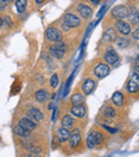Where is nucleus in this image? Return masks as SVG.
<instances>
[{"mask_svg": "<svg viewBox=\"0 0 139 157\" xmlns=\"http://www.w3.org/2000/svg\"><path fill=\"white\" fill-rule=\"evenodd\" d=\"M117 37H118V33L114 30V28H108L103 34L102 42L103 43H114Z\"/></svg>", "mask_w": 139, "mask_h": 157, "instance_id": "11", "label": "nucleus"}, {"mask_svg": "<svg viewBox=\"0 0 139 157\" xmlns=\"http://www.w3.org/2000/svg\"><path fill=\"white\" fill-rule=\"evenodd\" d=\"M77 12L79 13V15H80L83 19H89L90 17L92 16L93 11H92V9L90 8L89 6H87V4L79 3L78 6H77Z\"/></svg>", "mask_w": 139, "mask_h": 157, "instance_id": "12", "label": "nucleus"}, {"mask_svg": "<svg viewBox=\"0 0 139 157\" xmlns=\"http://www.w3.org/2000/svg\"><path fill=\"white\" fill-rule=\"evenodd\" d=\"M49 85H50V87L54 88V89L58 87V85H59V77H58V75H57L56 73H54V74L50 76Z\"/></svg>", "mask_w": 139, "mask_h": 157, "instance_id": "27", "label": "nucleus"}, {"mask_svg": "<svg viewBox=\"0 0 139 157\" xmlns=\"http://www.w3.org/2000/svg\"><path fill=\"white\" fill-rule=\"evenodd\" d=\"M62 29L63 31L68 32L70 31L71 28H75L78 27L80 25L81 21L77 15L72 14V13H67V14L63 15V19H62Z\"/></svg>", "mask_w": 139, "mask_h": 157, "instance_id": "1", "label": "nucleus"}, {"mask_svg": "<svg viewBox=\"0 0 139 157\" xmlns=\"http://www.w3.org/2000/svg\"><path fill=\"white\" fill-rule=\"evenodd\" d=\"M129 21L134 26H138V21H139V17H138V10L137 8H131L129 9Z\"/></svg>", "mask_w": 139, "mask_h": 157, "instance_id": "20", "label": "nucleus"}, {"mask_svg": "<svg viewBox=\"0 0 139 157\" xmlns=\"http://www.w3.org/2000/svg\"><path fill=\"white\" fill-rule=\"evenodd\" d=\"M127 91L132 94H135V93H138V89H139V76H138V72L134 73L132 75L131 79L129 80L127 82Z\"/></svg>", "mask_w": 139, "mask_h": 157, "instance_id": "9", "label": "nucleus"}, {"mask_svg": "<svg viewBox=\"0 0 139 157\" xmlns=\"http://www.w3.org/2000/svg\"><path fill=\"white\" fill-rule=\"evenodd\" d=\"M133 39L135 40V41H138V40H139V30H138V28H136V29L133 31Z\"/></svg>", "mask_w": 139, "mask_h": 157, "instance_id": "30", "label": "nucleus"}, {"mask_svg": "<svg viewBox=\"0 0 139 157\" xmlns=\"http://www.w3.org/2000/svg\"><path fill=\"white\" fill-rule=\"evenodd\" d=\"M87 113V110H86L85 105H79V106H73L71 108V116L73 118H77V119H83L86 117Z\"/></svg>", "mask_w": 139, "mask_h": 157, "instance_id": "14", "label": "nucleus"}, {"mask_svg": "<svg viewBox=\"0 0 139 157\" xmlns=\"http://www.w3.org/2000/svg\"><path fill=\"white\" fill-rule=\"evenodd\" d=\"M91 3L94 4V6H96V4L100 3V1H98V0H96V1H95V0H93V1H91Z\"/></svg>", "mask_w": 139, "mask_h": 157, "instance_id": "33", "label": "nucleus"}, {"mask_svg": "<svg viewBox=\"0 0 139 157\" xmlns=\"http://www.w3.org/2000/svg\"><path fill=\"white\" fill-rule=\"evenodd\" d=\"M27 3H28L27 0H17V1L15 2V6H16V10L18 14L25 13L26 8H27Z\"/></svg>", "mask_w": 139, "mask_h": 157, "instance_id": "26", "label": "nucleus"}, {"mask_svg": "<svg viewBox=\"0 0 139 157\" xmlns=\"http://www.w3.org/2000/svg\"><path fill=\"white\" fill-rule=\"evenodd\" d=\"M110 13H111V17H114V19L123 21V19L127 18V16H129V8L126 6L120 4V6H114Z\"/></svg>", "mask_w": 139, "mask_h": 157, "instance_id": "5", "label": "nucleus"}, {"mask_svg": "<svg viewBox=\"0 0 139 157\" xmlns=\"http://www.w3.org/2000/svg\"><path fill=\"white\" fill-rule=\"evenodd\" d=\"M65 52H67V43L62 41L52 44L49 47L50 56L54 59H57V60H61L64 57Z\"/></svg>", "mask_w": 139, "mask_h": 157, "instance_id": "2", "label": "nucleus"}, {"mask_svg": "<svg viewBox=\"0 0 139 157\" xmlns=\"http://www.w3.org/2000/svg\"><path fill=\"white\" fill-rule=\"evenodd\" d=\"M14 25V23H13V21L11 19L10 16H8V15H6V16L2 18V26H3L4 28H11L12 26Z\"/></svg>", "mask_w": 139, "mask_h": 157, "instance_id": "28", "label": "nucleus"}, {"mask_svg": "<svg viewBox=\"0 0 139 157\" xmlns=\"http://www.w3.org/2000/svg\"><path fill=\"white\" fill-rule=\"evenodd\" d=\"M102 114L108 119H114L117 117V111L112 106H104L102 109Z\"/></svg>", "mask_w": 139, "mask_h": 157, "instance_id": "24", "label": "nucleus"}, {"mask_svg": "<svg viewBox=\"0 0 139 157\" xmlns=\"http://www.w3.org/2000/svg\"><path fill=\"white\" fill-rule=\"evenodd\" d=\"M114 30L117 31V33H120L121 35H124L127 36L129 34H131L132 32V27L127 21H117L114 23Z\"/></svg>", "mask_w": 139, "mask_h": 157, "instance_id": "7", "label": "nucleus"}, {"mask_svg": "<svg viewBox=\"0 0 139 157\" xmlns=\"http://www.w3.org/2000/svg\"><path fill=\"white\" fill-rule=\"evenodd\" d=\"M104 141V136L101 132L98 130H94V132H91L87 137V147L89 150H93L95 147L100 145L101 143Z\"/></svg>", "mask_w": 139, "mask_h": 157, "instance_id": "3", "label": "nucleus"}, {"mask_svg": "<svg viewBox=\"0 0 139 157\" xmlns=\"http://www.w3.org/2000/svg\"><path fill=\"white\" fill-rule=\"evenodd\" d=\"M35 3H37V4H42V3H44V1H43V0H37V1H35Z\"/></svg>", "mask_w": 139, "mask_h": 157, "instance_id": "34", "label": "nucleus"}, {"mask_svg": "<svg viewBox=\"0 0 139 157\" xmlns=\"http://www.w3.org/2000/svg\"><path fill=\"white\" fill-rule=\"evenodd\" d=\"M70 103L72 104V106L83 105V103H85V96L81 93H74L71 96Z\"/></svg>", "mask_w": 139, "mask_h": 157, "instance_id": "21", "label": "nucleus"}, {"mask_svg": "<svg viewBox=\"0 0 139 157\" xmlns=\"http://www.w3.org/2000/svg\"><path fill=\"white\" fill-rule=\"evenodd\" d=\"M70 136H71V132L69 129H67V128L60 127V128H58V130H57L56 138L58 139L59 142H61V143L67 142V141L69 140Z\"/></svg>", "mask_w": 139, "mask_h": 157, "instance_id": "16", "label": "nucleus"}, {"mask_svg": "<svg viewBox=\"0 0 139 157\" xmlns=\"http://www.w3.org/2000/svg\"><path fill=\"white\" fill-rule=\"evenodd\" d=\"M14 132H15V135H16V136L21 137V138H28V137H29L30 135H31V132L24 129V128H23V127H21L19 125L15 126Z\"/></svg>", "mask_w": 139, "mask_h": 157, "instance_id": "25", "label": "nucleus"}, {"mask_svg": "<svg viewBox=\"0 0 139 157\" xmlns=\"http://www.w3.org/2000/svg\"><path fill=\"white\" fill-rule=\"evenodd\" d=\"M104 60L106 61V64L109 65H114L119 61V55L116 52L114 47H108L104 54Z\"/></svg>", "mask_w": 139, "mask_h": 157, "instance_id": "8", "label": "nucleus"}, {"mask_svg": "<svg viewBox=\"0 0 139 157\" xmlns=\"http://www.w3.org/2000/svg\"><path fill=\"white\" fill-rule=\"evenodd\" d=\"M69 144L70 147L73 150L77 149L79 145L81 144V137L79 132H74V134H71L69 138Z\"/></svg>", "mask_w": 139, "mask_h": 157, "instance_id": "17", "label": "nucleus"}, {"mask_svg": "<svg viewBox=\"0 0 139 157\" xmlns=\"http://www.w3.org/2000/svg\"><path fill=\"white\" fill-rule=\"evenodd\" d=\"M25 157H41V156L37 155V154H32V153H29V154H27V155H25Z\"/></svg>", "mask_w": 139, "mask_h": 157, "instance_id": "32", "label": "nucleus"}, {"mask_svg": "<svg viewBox=\"0 0 139 157\" xmlns=\"http://www.w3.org/2000/svg\"><path fill=\"white\" fill-rule=\"evenodd\" d=\"M103 127H105L106 129L108 130V132H111V134H116V132H117V129H116V128L108 127V126H106V125H103Z\"/></svg>", "mask_w": 139, "mask_h": 157, "instance_id": "31", "label": "nucleus"}, {"mask_svg": "<svg viewBox=\"0 0 139 157\" xmlns=\"http://www.w3.org/2000/svg\"><path fill=\"white\" fill-rule=\"evenodd\" d=\"M96 82L94 79L92 78H88L83 81V83L81 85V92L85 95H90L93 92V90L95 89Z\"/></svg>", "mask_w": 139, "mask_h": 157, "instance_id": "10", "label": "nucleus"}, {"mask_svg": "<svg viewBox=\"0 0 139 157\" xmlns=\"http://www.w3.org/2000/svg\"><path fill=\"white\" fill-rule=\"evenodd\" d=\"M109 73H110L109 65H107V64L104 63V62H98L93 68L94 76H95L96 78H98V79L105 78L107 75H109Z\"/></svg>", "mask_w": 139, "mask_h": 157, "instance_id": "6", "label": "nucleus"}, {"mask_svg": "<svg viewBox=\"0 0 139 157\" xmlns=\"http://www.w3.org/2000/svg\"><path fill=\"white\" fill-rule=\"evenodd\" d=\"M8 6V1H4V0H0V12L4 11Z\"/></svg>", "mask_w": 139, "mask_h": 157, "instance_id": "29", "label": "nucleus"}, {"mask_svg": "<svg viewBox=\"0 0 139 157\" xmlns=\"http://www.w3.org/2000/svg\"><path fill=\"white\" fill-rule=\"evenodd\" d=\"M114 44H116L117 47L123 49V48H127L131 46V41H129V39H127L125 36H118L116 41H114Z\"/></svg>", "mask_w": 139, "mask_h": 157, "instance_id": "23", "label": "nucleus"}, {"mask_svg": "<svg viewBox=\"0 0 139 157\" xmlns=\"http://www.w3.org/2000/svg\"><path fill=\"white\" fill-rule=\"evenodd\" d=\"M18 125L21 126V127H23L24 129L29 130V132H32V130L35 129V127H37L35 122H33L32 120H30V119L27 118V117H26V118H21L18 122Z\"/></svg>", "mask_w": 139, "mask_h": 157, "instance_id": "15", "label": "nucleus"}, {"mask_svg": "<svg viewBox=\"0 0 139 157\" xmlns=\"http://www.w3.org/2000/svg\"><path fill=\"white\" fill-rule=\"evenodd\" d=\"M45 36L52 43H58L62 41V32L57 27H48L45 31Z\"/></svg>", "mask_w": 139, "mask_h": 157, "instance_id": "4", "label": "nucleus"}, {"mask_svg": "<svg viewBox=\"0 0 139 157\" xmlns=\"http://www.w3.org/2000/svg\"><path fill=\"white\" fill-rule=\"evenodd\" d=\"M34 97H35V99H37V101H40V103H44V101H48V99H49L50 93L47 91V90L41 89V90H37V91L35 92Z\"/></svg>", "mask_w": 139, "mask_h": 157, "instance_id": "19", "label": "nucleus"}, {"mask_svg": "<svg viewBox=\"0 0 139 157\" xmlns=\"http://www.w3.org/2000/svg\"><path fill=\"white\" fill-rule=\"evenodd\" d=\"M111 101L117 106V107H121L124 104V95L122 94V92L117 91L112 94L111 96Z\"/></svg>", "mask_w": 139, "mask_h": 157, "instance_id": "22", "label": "nucleus"}, {"mask_svg": "<svg viewBox=\"0 0 139 157\" xmlns=\"http://www.w3.org/2000/svg\"><path fill=\"white\" fill-rule=\"evenodd\" d=\"M61 124H62L63 128H67V129H71L73 128L76 124V121H75V118H73L71 114H64L61 120Z\"/></svg>", "mask_w": 139, "mask_h": 157, "instance_id": "18", "label": "nucleus"}, {"mask_svg": "<svg viewBox=\"0 0 139 157\" xmlns=\"http://www.w3.org/2000/svg\"><path fill=\"white\" fill-rule=\"evenodd\" d=\"M27 118H29L30 120H32L33 122H41L44 119V114L37 108H30L27 112Z\"/></svg>", "mask_w": 139, "mask_h": 157, "instance_id": "13", "label": "nucleus"}, {"mask_svg": "<svg viewBox=\"0 0 139 157\" xmlns=\"http://www.w3.org/2000/svg\"><path fill=\"white\" fill-rule=\"evenodd\" d=\"M1 26H2V18L0 17V27H1Z\"/></svg>", "mask_w": 139, "mask_h": 157, "instance_id": "35", "label": "nucleus"}]
</instances>
